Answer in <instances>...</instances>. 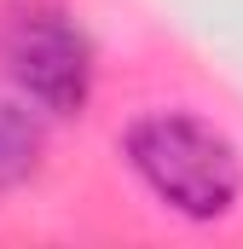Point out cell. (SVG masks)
Returning a JSON list of instances; mask_svg holds the SVG:
<instances>
[{"label":"cell","instance_id":"1","mask_svg":"<svg viewBox=\"0 0 243 249\" xmlns=\"http://www.w3.org/2000/svg\"><path fill=\"white\" fill-rule=\"evenodd\" d=\"M122 157L162 209L185 220H220L243 197L238 145L197 110H145L122 127Z\"/></svg>","mask_w":243,"mask_h":249},{"label":"cell","instance_id":"2","mask_svg":"<svg viewBox=\"0 0 243 249\" xmlns=\"http://www.w3.org/2000/svg\"><path fill=\"white\" fill-rule=\"evenodd\" d=\"M6 75L41 116H81L93 105L99 53L75 12L29 0L6 23Z\"/></svg>","mask_w":243,"mask_h":249},{"label":"cell","instance_id":"3","mask_svg":"<svg viewBox=\"0 0 243 249\" xmlns=\"http://www.w3.org/2000/svg\"><path fill=\"white\" fill-rule=\"evenodd\" d=\"M41 116H35V105L17 93V99H6L0 93V191L23 186L35 168H41Z\"/></svg>","mask_w":243,"mask_h":249}]
</instances>
